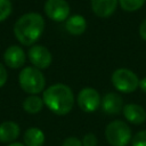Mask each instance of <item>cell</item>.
Segmentation results:
<instances>
[{
	"label": "cell",
	"instance_id": "cell-1",
	"mask_svg": "<svg viewBox=\"0 0 146 146\" xmlns=\"http://www.w3.org/2000/svg\"><path fill=\"white\" fill-rule=\"evenodd\" d=\"M44 105L57 115L68 114L74 106V95L71 88L64 83H55L48 87L42 95Z\"/></svg>",
	"mask_w": 146,
	"mask_h": 146
},
{
	"label": "cell",
	"instance_id": "cell-6",
	"mask_svg": "<svg viewBox=\"0 0 146 146\" xmlns=\"http://www.w3.org/2000/svg\"><path fill=\"white\" fill-rule=\"evenodd\" d=\"M76 102H78L79 107L83 112L92 113L100 107L102 98H100L99 92L96 89L91 87H86L79 91Z\"/></svg>",
	"mask_w": 146,
	"mask_h": 146
},
{
	"label": "cell",
	"instance_id": "cell-7",
	"mask_svg": "<svg viewBox=\"0 0 146 146\" xmlns=\"http://www.w3.org/2000/svg\"><path fill=\"white\" fill-rule=\"evenodd\" d=\"M46 15L54 22H65L70 17L71 8L66 0H47L44 3Z\"/></svg>",
	"mask_w": 146,
	"mask_h": 146
},
{
	"label": "cell",
	"instance_id": "cell-15",
	"mask_svg": "<svg viewBox=\"0 0 146 146\" xmlns=\"http://www.w3.org/2000/svg\"><path fill=\"white\" fill-rule=\"evenodd\" d=\"M24 145L25 146H43L44 144V133L39 128H29L24 132Z\"/></svg>",
	"mask_w": 146,
	"mask_h": 146
},
{
	"label": "cell",
	"instance_id": "cell-22",
	"mask_svg": "<svg viewBox=\"0 0 146 146\" xmlns=\"http://www.w3.org/2000/svg\"><path fill=\"white\" fill-rule=\"evenodd\" d=\"M6 81H7V71L5 66L0 63V88L6 83Z\"/></svg>",
	"mask_w": 146,
	"mask_h": 146
},
{
	"label": "cell",
	"instance_id": "cell-23",
	"mask_svg": "<svg viewBox=\"0 0 146 146\" xmlns=\"http://www.w3.org/2000/svg\"><path fill=\"white\" fill-rule=\"evenodd\" d=\"M139 35L144 41H146V19H144L139 25Z\"/></svg>",
	"mask_w": 146,
	"mask_h": 146
},
{
	"label": "cell",
	"instance_id": "cell-3",
	"mask_svg": "<svg viewBox=\"0 0 146 146\" xmlns=\"http://www.w3.org/2000/svg\"><path fill=\"white\" fill-rule=\"evenodd\" d=\"M18 81L21 88L30 95H38L43 91L46 87V79L43 73L41 70L34 66L24 67L19 72Z\"/></svg>",
	"mask_w": 146,
	"mask_h": 146
},
{
	"label": "cell",
	"instance_id": "cell-13",
	"mask_svg": "<svg viewBox=\"0 0 146 146\" xmlns=\"http://www.w3.org/2000/svg\"><path fill=\"white\" fill-rule=\"evenodd\" d=\"M19 125L14 121H5L0 124V143L10 144L19 136Z\"/></svg>",
	"mask_w": 146,
	"mask_h": 146
},
{
	"label": "cell",
	"instance_id": "cell-24",
	"mask_svg": "<svg viewBox=\"0 0 146 146\" xmlns=\"http://www.w3.org/2000/svg\"><path fill=\"white\" fill-rule=\"evenodd\" d=\"M139 88L146 94V76L143 78L141 80H139Z\"/></svg>",
	"mask_w": 146,
	"mask_h": 146
},
{
	"label": "cell",
	"instance_id": "cell-20",
	"mask_svg": "<svg viewBox=\"0 0 146 146\" xmlns=\"http://www.w3.org/2000/svg\"><path fill=\"white\" fill-rule=\"evenodd\" d=\"M81 141L83 146H97V137L92 132L86 133Z\"/></svg>",
	"mask_w": 146,
	"mask_h": 146
},
{
	"label": "cell",
	"instance_id": "cell-19",
	"mask_svg": "<svg viewBox=\"0 0 146 146\" xmlns=\"http://www.w3.org/2000/svg\"><path fill=\"white\" fill-rule=\"evenodd\" d=\"M131 145L132 146H146V130L138 131L131 138Z\"/></svg>",
	"mask_w": 146,
	"mask_h": 146
},
{
	"label": "cell",
	"instance_id": "cell-8",
	"mask_svg": "<svg viewBox=\"0 0 146 146\" xmlns=\"http://www.w3.org/2000/svg\"><path fill=\"white\" fill-rule=\"evenodd\" d=\"M27 56L32 65L39 70H44L49 67L52 60L51 52L44 46L41 44L32 46L27 51Z\"/></svg>",
	"mask_w": 146,
	"mask_h": 146
},
{
	"label": "cell",
	"instance_id": "cell-18",
	"mask_svg": "<svg viewBox=\"0 0 146 146\" xmlns=\"http://www.w3.org/2000/svg\"><path fill=\"white\" fill-rule=\"evenodd\" d=\"M13 6L10 0H0V22L7 19L11 14Z\"/></svg>",
	"mask_w": 146,
	"mask_h": 146
},
{
	"label": "cell",
	"instance_id": "cell-11",
	"mask_svg": "<svg viewBox=\"0 0 146 146\" xmlns=\"http://www.w3.org/2000/svg\"><path fill=\"white\" fill-rule=\"evenodd\" d=\"M122 112L125 120L132 124L139 125L146 121V111L144 110L143 106L138 104H133V103L127 104L124 105Z\"/></svg>",
	"mask_w": 146,
	"mask_h": 146
},
{
	"label": "cell",
	"instance_id": "cell-12",
	"mask_svg": "<svg viewBox=\"0 0 146 146\" xmlns=\"http://www.w3.org/2000/svg\"><path fill=\"white\" fill-rule=\"evenodd\" d=\"M91 10L98 17L106 18L114 14L119 5V0H91Z\"/></svg>",
	"mask_w": 146,
	"mask_h": 146
},
{
	"label": "cell",
	"instance_id": "cell-9",
	"mask_svg": "<svg viewBox=\"0 0 146 146\" xmlns=\"http://www.w3.org/2000/svg\"><path fill=\"white\" fill-rule=\"evenodd\" d=\"M103 112L107 115H117L124 107L122 97L116 92H107L103 96L100 102Z\"/></svg>",
	"mask_w": 146,
	"mask_h": 146
},
{
	"label": "cell",
	"instance_id": "cell-10",
	"mask_svg": "<svg viewBox=\"0 0 146 146\" xmlns=\"http://www.w3.org/2000/svg\"><path fill=\"white\" fill-rule=\"evenodd\" d=\"M5 63L10 68H19L24 65L26 56L24 50L19 46H10L3 54Z\"/></svg>",
	"mask_w": 146,
	"mask_h": 146
},
{
	"label": "cell",
	"instance_id": "cell-17",
	"mask_svg": "<svg viewBox=\"0 0 146 146\" xmlns=\"http://www.w3.org/2000/svg\"><path fill=\"white\" fill-rule=\"evenodd\" d=\"M145 2L146 0H119L120 7L124 11H129V13L140 9L145 5Z\"/></svg>",
	"mask_w": 146,
	"mask_h": 146
},
{
	"label": "cell",
	"instance_id": "cell-14",
	"mask_svg": "<svg viewBox=\"0 0 146 146\" xmlns=\"http://www.w3.org/2000/svg\"><path fill=\"white\" fill-rule=\"evenodd\" d=\"M65 29L72 35H81L87 29V21L81 15L70 16L65 21Z\"/></svg>",
	"mask_w": 146,
	"mask_h": 146
},
{
	"label": "cell",
	"instance_id": "cell-25",
	"mask_svg": "<svg viewBox=\"0 0 146 146\" xmlns=\"http://www.w3.org/2000/svg\"><path fill=\"white\" fill-rule=\"evenodd\" d=\"M7 146H25L24 144H22V143H10V144H8Z\"/></svg>",
	"mask_w": 146,
	"mask_h": 146
},
{
	"label": "cell",
	"instance_id": "cell-21",
	"mask_svg": "<svg viewBox=\"0 0 146 146\" xmlns=\"http://www.w3.org/2000/svg\"><path fill=\"white\" fill-rule=\"evenodd\" d=\"M62 146H83V145H82V141L79 138H76V137H67L63 141Z\"/></svg>",
	"mask_w": 146,
	"mask_h": 146
},
{
	"label": "cell",
	"instance_id": "cell-16",
	"mask_svg": "<svg viewBox=\"0 0 146 146\" xmlns=\"http://www.w3.org/2000/svg\"><path fill=\"white\" fill-rule=\"evenodd\" d=\"M44 103L43 99L36 95H31L29 97H26L23 102V108L25 112H27L29 114H36L39 113L42 107H43Z\"/></svg>",
	"mask_w": 146,
	"mask_h": 146
},
{
	"label": "cell",
	"instance_id": "cell-4",
	"mask_svg": "<svg viewBox=\"0 0 146 146\" xmlns=\"http://www.w3.org/2000/svg\"><path fill=\"white\" fill-rule=\"evenodd\" d=\"M105 138L112 146H127L132 138L131 129L124 121H112L105 128Z\"/></svg>",
	"mask_w": 146,
	"mask_h": 146
},
{
	"label": "cell",
	"instance_id": "cell-5",
	"mask_svg": "<svg viewBox=\"0 0 146 146\" xmlns=\"http://www.w3.org/2000/svg\"><path fill=\"white\" fill-rule=\"evenodd\" d=\"M114 88L123 94H130L139 88V79L135 72L129 68H116L111 76Z\"/></svg>",
	"mask_w": 146,
	"mask_h": 146
},
{
	"label": "cell",
	"instance_id": "cell-2",
	"mask_svg": "<svg viewBox=\"0 0 146 146\" xmlns=\"http://www.w3.org/2000/svg\"><path fill=\"white\" fill-rule=\"evenodd\" d=\"M44 19L38 13H27L21 16L14 25V34L23 46H32L42 35Z\"/></svg>",
	"mask_w": 146,
	"mask_h": 146
}]
</instances>
